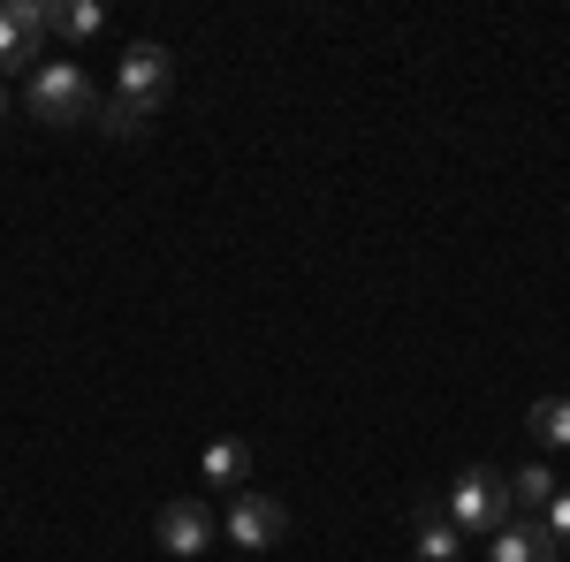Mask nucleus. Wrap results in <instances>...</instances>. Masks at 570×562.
Returning a JSON list of instances; mask_svg holds the SVG:
<instances>
[{
    "instance_id": "obj_1",
    "label": "nucleus",
    "mask_w": 570,
    "mask_h": 562,
    "mask_svg": "<svg viewBox=\"0 0 570 562\" xmlns=\"http://www.w3.org/2000/svg\"><path fill=\"white\" fill-rule=\"evenodd\" d=\"M23 107L39 115L46 130H69V122H91L99 115V91H91V77L77 61H46V69H31V85H23Z\"/></svg>"
},
{
    "instance_id": "obj_2",
    "label": "nucleus",
    "mask_w": 570,
    "mask_h": 562,
    "mask_svg": "<svg viewBox=\"0 0 570 562\" xmlns=\"http://www.w3.org/2000/svg\"><path fill=\"white\" fill-rule=\"evenodd\" d=\"M449 524L456 532H502L510 524V479L502 472H487V464H472V472H456L449 479Z\"/></svg>"
},
{
    "instance_id": "obj_3",
    "label": "nucleus",
    "mask_w": 570,
    "mask_h": 562,
    "mask_svg": "<svg viewBox=\"0 0 570 562\" xmlns=\"http://www.w3.org/2000/svg\"><path fill=\"white\" fill-rule=\"evenodd\" d=\"M168 85H176V53L160 39H137L122 53V69H115V99H137V107H160Z\"/></svg>"
},
{
    "instance_id": "obj_4",
    "label": "nucleus",
    "mask_w": 570,
    "mask_h": 562,
    "mask_svg": "<svg viewBox=\"0 0 570 562\" xmlns=\"http://www.w3.org/2000/svg\"><path fill=\"white\" fill-rule=\"evenodd\" d=\"M282 532H289V510H282L266 486H244V494L228 502V540H236V548L266 555V548H282Z\"/></svg>"
},
{
    "instance_id": "obj_5",
    "label": "nucleus",
    "mask_w": 570,
    "mask_h": 562,
    "mask_svg": "<svg viewBox=\"0 0 570 562\" xmlns=\"http://www.w3.org/2000/svg\"><path fill=\"white\" fill-rule=\"evenodd\" d=\"M220 532V517L198 502V494H183V502H168L160 517H153V540H160V555H176V562H190V555H206V540Z\"/></svg>"
},
{
    "instance_id": "obj_6",
    "label": "nucleus",
    "mask_w": 570,
    "mask_h": 562,
    "mask_svg": "<svg viewBox=\"0 0 570 562\" xmlns=\"http://www.w3.org/2000/svg\"><path fill=\"white\" fill-rule=\"evenodd\" d=\"M46 23H53V8H46V0H8V8H0V77H16V69L39 53Z\"/></svg>"
},
{
    "instance_id": "obj_7",
    "label": "nucleus",
    "mask_w": 570,
    "mask_h": 562,
    "mask_svg": "<svg viewBox=\"0 0 570 562\" xmlns=\"http://www.w3.org/2000/svg\"><path fill=\"white\" fill-rule=\"evenodd\" d=\"M487 562H556V540H548L540 524H502L494 548H487Z\"/></svg>"
},
{
    "instance_id": "obj_8",
    "label": "nucleus",
    "mask_w": 570,
    "mask_h": 562,
    "mask_svg": "<svg viewBox=\"0 0 570 562\" xmlns=\"http://www.w3.org/2000/svg\"><path fill=\"white\" fill-rule=\"evenodd\" d=\"M198 472H206V486H236V494H244V472H252V448H244V441H206Z\"/></svg>"
},
{
    "instance_id": "obj_9",
    "label": "nucleus",
    "mask_w": 570,
    "mask_h": 562,
    "mask_svg": "<svg viewBox=\"0 0 570 562\" xmlns=\"http://www.w3.org/2000/svg\"><path fill=\"white\" fill-rule=\"evenodd\" d=\"M525 426H532L540 448H570V395H540L525 411Z\"/></svg>"
},
{
    "instance_id": "obj_10",
    "label": "nucleus",
    "mask_w": 570,
    "mask_h": 562,
    "mask_svg": "<svg viewBox=\"0 0 570 562\" xmlns=\"http://www.w3.org/2000/svg\"><path fill=\"white\" fill-rule=\"evenodd\" d=\"M153 115H160V107H137V99H107V107H99V130H107V137H145V130H153Z\"/></svg>"
},
{
    "instance_id": "obj_11",
    "label": "nucleus",
    "mask_w": 570,
    "mask_h": 562,
    "mask_svg": "<svg viewBox=\"0 0 570 562\" xmlns=\"http://www.w3.org/2000/svg\"><path fill=\"white\" fill-rule=\"evenodd\" d=\"M563 486H556V472L548 464H525V472H510V502H525V510H548Z\"/></svg>"
},
{
    "instance_id": "obj_12",
    "label": "nucleus",
    "mask_w": 570,
    "mask_h": 562,
    "mask_svg": "<svg viewBox=\"0 0 570 562\" xmlns=\"http://www.w3.org/2000/svg\"><path fill=\"white\" fill-rule=\"evenodd\" d=\"M456 540H464V532H456L449 517H441V524H419V548H411V555H419V562H456Z\"/></svg>"
},
{
    "instance_id": "obj_13",
    "label": "nucleus",
    "mask_w": 570,
    "mask_h": 562,
    "mask_svg": "<svg viewBox=\"0 0 570 562\" xmlns=\"http://www.w3.org/2000/svg\"><path fill=\"white\" fill-rule=\"evenodd\" d=\"M53 23H61L69 39H91V31L107 23V8H99V0H69V8H53Z\"/></svg>"
},
{
    "instance_id": "obj_14",
    "label": "nucleus",
    "mask_w": 570,
    "mask_h": 562,
    "mask_svg": "<svg viewBox=\"0 0 570 562\" xmlns=\"http://www.w3.org/2000/svg\"><path fill=\"white\" fill-rule=\"evenodd\" d=\"M548 540H570V486L548 502Z\"/></svg>"
},
{
    "instance_id": "obj_15",
    "label": "nucleus",
    "mask_w": 570,
    "mask_h": 562,
    "mask_svg": "<svg viewBox=\"0 0 570 562\" xmlns=\"http://www.w3.org/2000/svg\"><path fill=\"white\" fill-rule=\"evenodd\" d=\"M0 122H8V85H0Z\"/></svg>"
}]
</instances>
